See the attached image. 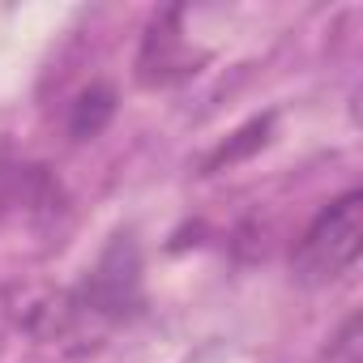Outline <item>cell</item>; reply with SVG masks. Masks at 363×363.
<instances>
[{
  "label": "cell",
  "mask_w": 363,
  "mask_h": 363,
  "mask_svg": "<svg viewBox=\"0 0 363 363\" xmlns=\"http://www.w3.org/2000/svg\"><path fill=\"white\" fill-rule=\"evenodd\" d=\"M359 240H363V197L346 193L333 206L316 214V223L303 231L295 248V274L308 286L337 282L342 274L354 269L359 261Z\"/></svg>",
  "instance_id": "6da1fadb"
}]
</instances>
